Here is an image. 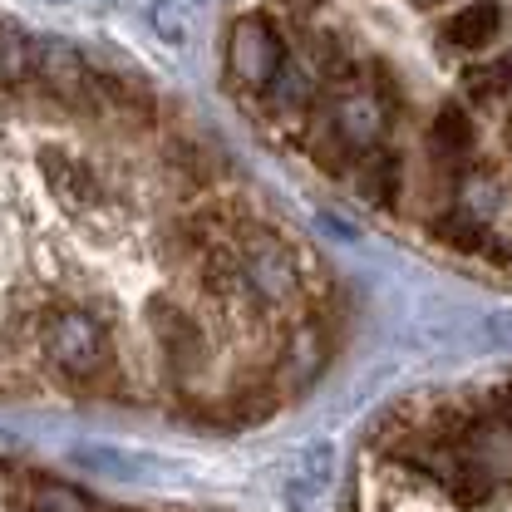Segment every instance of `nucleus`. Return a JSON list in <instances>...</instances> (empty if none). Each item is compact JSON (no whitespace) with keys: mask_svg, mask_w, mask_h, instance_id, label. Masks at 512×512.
I'll list each match as a JSON object with an SVG mask.
<instances>
[{"mask_svg":"<svg viewBox=\"0 0 512 512\" xmlns=\"http://www.w3.org/2000/svg\"><path fill=\"white\" fill-rule=\"evenodd\" d=\"M256 119L335 192L439 252L512 276V50L419 69L291 25Z\"/></svg>","mask_w":512,"mask_h":512,"instance_id":"nucleus-1","label":"nucleus"},{"mask_svg":"<svg viewBox=\"0 0 512 512\" xmlns=\"http://www.w3.org/2000/svg\"><path fill=\"white\" fill-rule=\"evenodd\" d=\"M15 508L20 512H104L89 493H79V488H69V483H30L20 498H15Z\"/></svg>","mask_w":512,"mask_h":512,"instance_id":"nucleus-2","label":"nucleus"}]
</instances>
